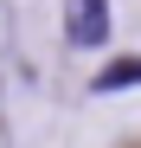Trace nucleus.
Returning a JSON list of instances; mask_svg holds the SVG:
<instances>
[{
	"label": "nucleus",
	"mask_w": 141,
	"mask_h": 148,
	"mask_svg": "<svg viewBox=\"0 0 141 148\" xmlns=\"http://www.w3.org/2000/svg\"><path fill=\"white\" fill-rule=\"evenodd\" d=\"M64 39L70 45H103L109 39V0H64Z\"/></svg>",
	"instance_id": "nucleus-1"
},
{
	"label": "nucleus",
	"mask_w": 141,
	"mask_h": 148,
	"mask_svg": "<svg viewBox=\"0 0 141 148\" xmlns=\"http://www.w3.org/2000/svg\"><path fill=\"white\" fill-rule=\"evenodd\" d=\"M141 84V58H115V64H103L96 71V90L109 97V90H135Z\"/></svg>",
	"instance_id": "nucleus-2"
}]
</instances>
